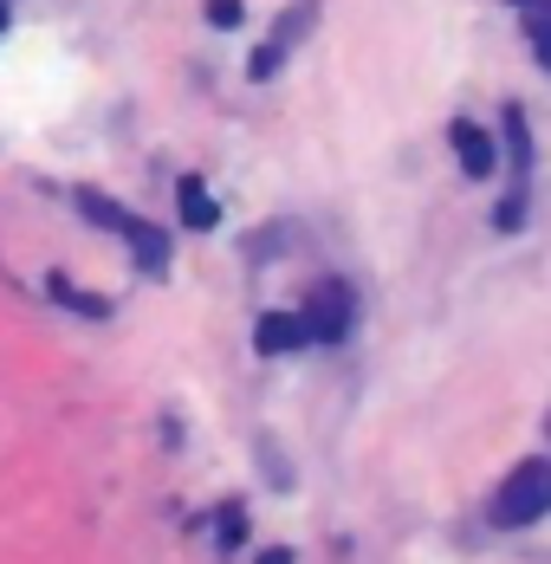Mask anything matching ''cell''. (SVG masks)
Here are the masks:
<instances>
[{
	"label": "cell",
	"mask_w": 551,
	"mask_h": 564,
	"mask_svg": "<svg viewBox=\"0 0 551 564\" xmlns=\"http://www.w3.org/2000/svg\"><path fill=\"white\" fill-rule=\"evenodd\" d=\"M545 512H551V460L532 454V460H519L499 480V494L487 500V519H494L499 532H519V525H539Z\"/></svg>",
	"instance_id": "1"
},
{
	"label": "cell",
	"mask_w": 551,
	"mask_h": 564,
	"mask_svg": "<svg viewBox=\"0 0 551 564\" xmlns=\"http://www.w3.org/2000/svg\"><path fill=\"white\" fill-rule=\"evenodd\" d=\"M305 338L312 344H344L350 338V325H357V299H350V285L344 280H318L305 292Z\"/></svg>",
	"instance_id": "2"
},
{
	"label": "cell",
	"mask_w": 551,
	"mask_h": 564,
	"mask_svg": "<svg viewBox=\"0 0 551 564\" xmlns=\"http://www.w3.org/2000/svg\"><path fill=\"white\" fill-rule=\"evenodd\" d=\"M447 143H454L461 170L474 175V182H487V175H494V137H487L474 117H454V123H447Z\"/></svg>",
	"instance_id": "3"
},
{
	"label": "cell",
	"mask_w": 551,
	"mask_h": 564,
	"mask_svg": "<svg viewBox=\"0 0 551 564\" xmlns=\"http://www.w3.org/2000/svg\"><path fill=\"white\" fill-rule=\"evenodd\" d=\"M299 344H312L299 312H267V318L253 325V350H260V357H285V350H299Z\"/></svg>",
	"instance_id": "4"
},
{
	"label": "cell",
	"mask_w": 551,
	"mask_h": 564,
	"mask_svg": "<svg viewBox=\"0 0 551 564\" xmlns=\"http://www.w3.org/2000/svg\"><path fill=\"white\" fill-rule=\"evenodd\" d=\"M117 234L130 240V253H137V267H143V273H163V267H169V234H156L150 221L123 215V227H117Z\"/></svg>",
	"instance_id": "5"
},
{
	"label": "cell",
	"mask_w": 551,
	"mask_h": 564,
	"mask_svg": "<svg viewBox=\"0 0 551 564\" xmlns=\"http://www.w3.org/2000/svg\"><path fill=\"white\" fill-rule=\"evenodd\" d=\"M175 208H182V227H195V234H208L220 221V208H215V195L202 188V175H182L175 182Z\"/></svg>",
	"instance_id": "6"
},
{
	"label": "cell",
	"mask_w": 551,
	"mask_h": 564,
	"mask_svg": "<svg viewBox=\"0 0 551 564\" xmlns=\"http://www.w3.org/2000/svg\"><path fill=\"white\" fill-rule=\"evenodd\" d=\"M46 285H53V299L65 305V312H85V318H110V305H105V299H91V292H78V285L65 280V273H53Z\"/></svg>",
	"instance_id": "7"
},
{
	"label": "cell",
	"mask_w": 551,
	"mask_h": 564,
	"mask_svg": "<svg viewBox=\"0 0 551 564\" xmlns=\"http://www.w3.org/2000/svg\"><path fill=\"white\" fill-rule=\"evenodd\" d=\"M499 130H506L512 163H519V175H526V163H532V130H526V111H519V105H506V111H499Z\"/></svg>",
	"instance_id": "8"
},
{
	"label": "cell",
	"mask_w": 551,
	"mask_h": 564,
	"mask_svg": "<svg viewBox=\"0 0 551 564\" xmlns=\"http://www.w3.org/2000/svg\"><path fill=\"white\" fill-rule=\"evenodd\" d=\"M312 13H318V0H299V7H292V13L279 20V33L267 40V46H279V53H292V46L305 40V20H312Z\"/></svg>",
	"instance_id": "9"
},
{
	"label": "cell",
	"mask_w": 551,
	"mask_h": 564,
	"mask_svg": "<svg viewBox=\"0 0 551 564\" xmlns=\"http://www.w3.org/2000/svg\"><path fill=\"white\" fill-rule=\"evenodd\" d=\"M78 215H91L98 227H123V208L105 202V195H91V188H78Z\"/></svg>",
	"instance_id": "10"
},
{
	"label": "cell",
	"mask_w": 551,
	"mask_h": 564,
	"mask_svg": "<svg viewBox=\"0 0 551 564\" xmlns=\"http://www.w3.org/2000/svg\"><path fill=\"white\" fill-rule=\"evenodd\" d=\"M494 227L499 234H519V227H526V188H512V195L494 208Z\"/></svg>",
	"instance_id": "11"
},
{
	"label": "cell",
	"mask_w": 551,
	"mask_h": 564,
	"mask_svg": "<svg viewBox=\"0 0 551 564\" xmlns=\"http://www.w3.org/2000/svg\"><path fill=\"white\" fill-rule=\"evenodd\" d=\"M526 40H532V58L551 72V13H532V20H526Z\"/></svg>",
	"instance_id": "12"
},
{
	"label": "cell",
	"mask_w": 551,
	"mask_h": 564,
	"mask_svg": "<svg viewBox=\"0 0 551 564\" xmlns=\"http://www.w3.org/2000/svg\"><path fill=\"white\" fill-rule=\"evenodd\" d=\"M240 539H247V519H240V512L227 507V512H220V545H227V552H234V545H240Z\"/></svg>",
	"instance_id": "13"
},
{
	"label": "cell",
	"mask_w": 551,
	"mask_h": 564,
	"mask_svg": "<svg viewBox=\"0 0 551 564\" xmlns=\"http://www.w3.org/2000/svg\"><path fill=\"white\" fill-rule=\"evenodd\" d=\"M208 20H215L220 33H227V26H240V0H208Z\"/></svg>",
	"instance_id": "14"
},
{
	"label": "cell",
	"mask_w": 551,
	"mask_h": 564,
	"mask_svg": "<svg viewBox=\"0 0 551 564\" xmlns=\"http://www.w3.org/2000/svg\"><path fill=\"white\" fill-rule=\"evenodd\" d=\"M260 564H292V552H285V545H273V552H267Z\"/></svg>",
	"instance_id": "15"
},
{
	"label": "cell",
	"mask_w": 551,
	"mask_h": 564,
	"mask_svg": "<svg viewBox=\"0 0 551 564\" xmlns=\"http://www.w3.org/2000/svg\"><path fill=\"white\" fill-rule=\"evenodd\" d=\"M0 33H7V0H0Z\"/></svg>",
	"instance_id": "16"
},
{
	"label": "cell",
	"mask_w": 551,
	"mask_h": 564,
	"mask_svg": "<svg viewBox=\"0 0 551 564\" xmlns=\"http://www.w3.org/2000/svg\"><path fill=\"white\" fill-rule=\"evenodd\" d=\"M526 7H532V0H526Z\"/></svg>",
	"instance_id": "17"
}]
</instances>
